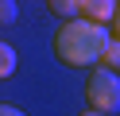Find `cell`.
<instances>
[{
  "instance_id": "cell-10",
  "label": "cell",
  "mask_w": 120,
  "mask_h": 116,
  "mask_svg": "<svg viewBox=\"0 0 120 116\" xmlns=\"http://www.w3.org/2000/svg\"><path fill=\"white\" fill-rule=\"evenodd\" d=\"M81 116H105V112H97V108H85V112H81Z\"/></svg>"
},
{
  "instance_id": "cell-1",
  "label": "cell",
  "mask_w": 120,
  "mask_h": 116,
  "mask_svg": "<svg viewBox=\"0 0 120 116\" xmlns=\"http://www.w3.org/2000/svg\"><path fill=\"white\" fill-rule=\"evenodd\" d=\"M109 27L105 23H93L85 19V15H74V19H66L62 27H58L54 35V54L62 66L70 70H89V66H101V54L105 46H109Z\"/></svg>"
},
{
  "instance_id": "cell-4",
  "label": "cell",
  "mask_w": 120,
  "mask_h": 116,
  "mask_svg": "<svg viewBox=\"0 0 120 116\" xmlns=\"http://www.w3.org/2000/svg\"><path fill=\"white\" fill-rule=\"evenodd\" d=\"M47 8H50L54 15H62V19L81 15V0H47Z\"/></svg>"
},
{
  "instance_id": "cell-3",
  "label": "cell",
  "mask_w": 120,
  "mask_h": 116,
  "mask_svg": "<svg viewBox=\"0 0 120 116\" xmlns=\"http://www.w3.org/2000/svg\"><path fill=\"white\" fill-rule=\"evenodd\" d=\"M81 15L93 23H112L116 15V0H81Z\"/></svg>"
},
{
  "instance_id": "cell-2",
  "label": "cell",
  "mask_w": 120,
  "mask_h": 116,
  "mask_svg": "<svg viewBox=\"0 0 120 116\" xmlns=\"http://www.w3.org/2000/svg\"><path fill=\"white\" fill-rule=\"evenodd\" d=\"M81 97H85V108H97V112H120V74L109 66H93L85 77V89H81Z\"/></svg>"
},
{
  "instance_id": "cell-8",
  "label": "cell",
  "mask_w": 120,
  "mask_h": 116,
  "mask_svg": "<svg viewBox=\"0 0 120 116\" xmlns=\"http://www.w3.org/2000/svg\"><path fill=\"white\" fill-rule=\"evenodd\" d=\"M0 116H27V112H19L16 105H0Z\"/></svg>"
},
{
  "instance_id": "cell-7",
  "label": "cell",
  "mask_w": 120,
  "mask_h": 116,
  "mask_svg": "<svg viewBox=\"0 0 120 116\" xmlns=\"http://www.w3.org/2000/svg\"><path fill=\"white\" fill-rule=\"evenodd\" d=\"M16 15H19L16 0H0V27H8V23H16Z\"/></svg>"
},
{
  "instance_id": "cell-6",
  "label": "cell",
  "mask_w": 120,
  "mask_h": 116,
  "mask_svg": "<svg viewBox=\"0 0 120 116\" xmlns=\"http://www.w3.org/2000/svg\"><path fill=\"white\" fill-rule=\"evenodd\" d=\"M101 66L120 70V39H109V46H105V54H101Z\"/></svg>"
},
{
  "instance_id": "cell-9",
  "label": "cell",
  "mask_w": 120,
  "mask_h": 116,
  "mask_svg": "<svg viewBox=\"0 0 120 116\" xmlns=\"http://www.w3.org/2000/svg\"><path fill=\"white\" fill-rule=\"evenodd\" d=\"M112 39H120V0H116V15H112Z\"/></svg>"
},
{
  "instance_id": "cell-5",
  "label": "cell",
  "mask_w": 120,
  "mask_h": 116,
  "mask_svg": "<svg viewBox=\"0 0 120 116\" xmlns=\"http://www.w3.org/2000/svg\"><path fill=\"white\" fill-rule=\"evenodd\" d=\"M16 46H8V43H0V81H4V77H12L16 74Z\"/></svg>"
}]
</instances>
